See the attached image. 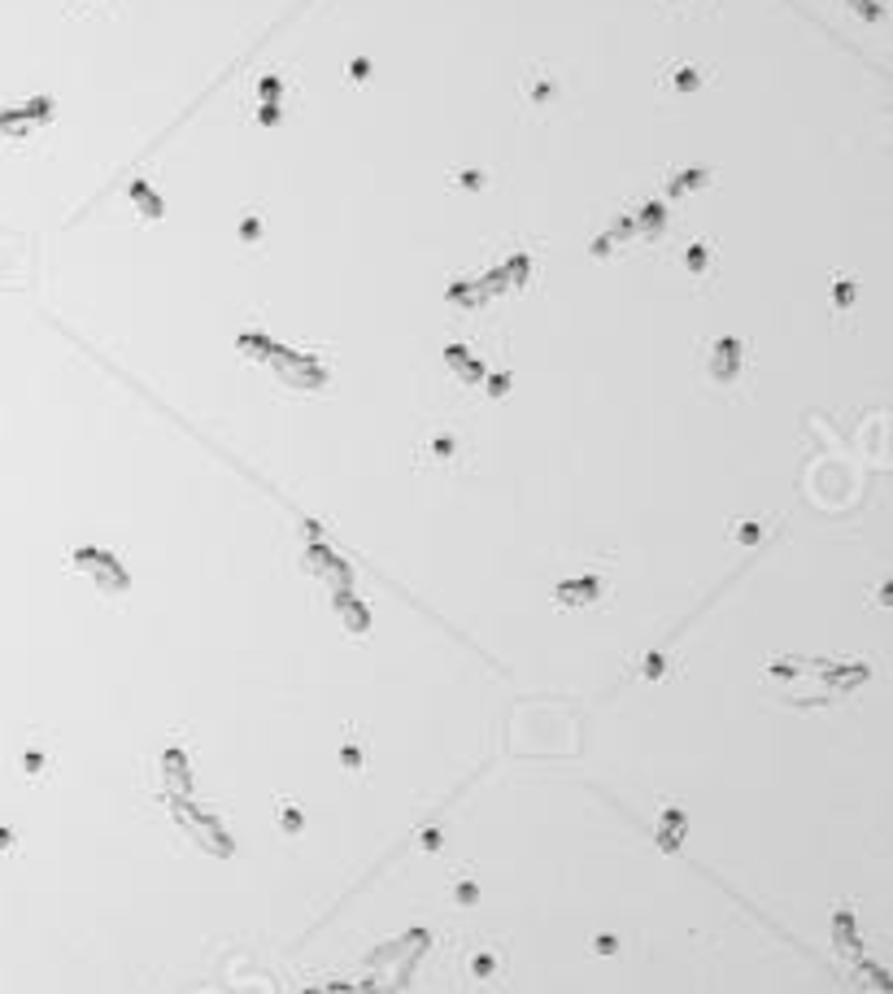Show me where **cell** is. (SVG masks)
Returning <instances> with one entry per match:
<instances>
[{
  "label": "cell",
  "mask_w": 893,
  "mask_h": 994,
  "mask_svg": "<svg viewBox=\"0 0 893 994\" xmlns=\"http://www.w3.org/2000/svg\"><path fill=\"white\" fill-rule=\"evenodd\" d=\"M175 811L184 816V825H188V829H193V833H197V838L206 842L209 851L231 855V838H227V833H222V829L214 825V816H206V811H197V807H188V803H179Z\"/></svg>",
  "instance_id": "6da1fadb"
},
{
  "label": "cell",
  "mask_w": 893,
  "mask_h": 994,
  "mask_svg": "<svg viewBox=\"0 0 893 994\" xmlns=\"http://www.w3.org/2000/svg\"><path fill=\"white\" fill-rule=\"evenodd\" d=\"M681 811H667V829H663V851H676V833H681Z\"/></svg>",
  "instance_id": "7a4b0ae2"
}]
</instances>
